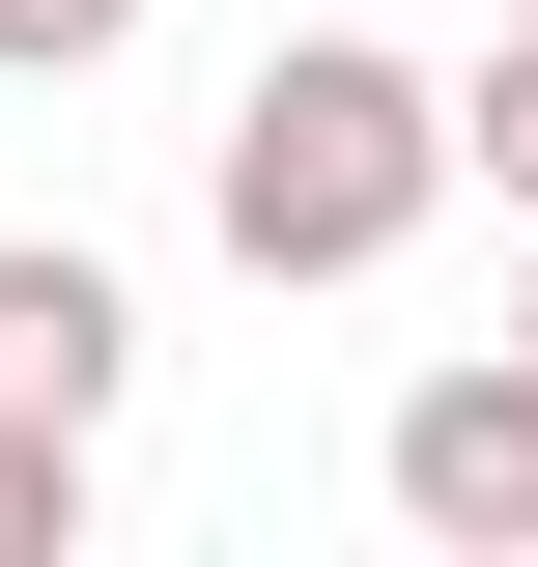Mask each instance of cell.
Listing matches in <instances>:
<instances>
[{
	"label": "cell",
	"instance_id": "cell-1",
	"mask_svg": "<svg viewBox=\"0 0 538 567\" xmlns=\"http://www.w3.org/2000/svg\"><path fill=\"white\" fill-rule=\"evenodd\" d=\"M425 199H454V85L369 58V29H283V58L227 85V142H199V227L256 284H369Z\"/></svg>",
	"mask_w": 538,
	"mask_h": 567
},
{
	"label": "cell",
	"instance_id": "cell-2",
	"mask_svg": "<svg viewBox=\"0 0 538 567\" xmlns=\"http://www.w3.org/2000/svg\"><path fill=\"white\" fill-rule=\"evenodd\" d=\"M369 483H397V539L538 567V369H510V341H482V369H425V398L369 425Z\"/></svg>",
	"mask_w": 538,
	"mask_h": 567
},
{
	"label": "cell",
	"instance_id": "cell-3",
	"mask_svg": "<svg viewBox=\"0 0 538 567\" xmlns=\"http://www.w3.org/2000/svg\"><path fill=\"white\" fill-rule=\"evenodd\" d=\"M114 398H142V284L58 256V227H0V425H85L114 454Z\"/></svg>",
	"mask_w": 538,
	"mask_h": 567
},
{
	"label": "cell",
	"instance_id": "cell-4",
	"mask_svg": "<svg viewBox=\"0 0 538 567\" xmlns=\"http://www.w3.org/2000/svg\"><path fill=\"white\" fill-rule=\"evenodd\" d=\"M454 171L538 227V0H482V58H454Z\"/></svg>",
	"mask_w": 538,
	"mask_h": 567
},
{
	"label": "cell",
	"instance_id": "cell-5",
	"mask_svg": "<svg viewBox=\"0 0 538 567\" xmlns=\"http://www.w3.org/2000/svg\"><path fill=\"white\" fill-rule=\"evenodd\" d=\"M0 567H85V425H0Z\"/></svg>",
	"mask_w": 538,
	"mask_h": 567
},
{
	"label": "cell",
	"instance_id": "cell-6",
	"mask_svg": "<svg viewBox=\"0 0 538 567\" xmlns=\"http://www.w3.org/2000/svg\"><path fill=\"white\" fill-rule=\"evenodd\" d=\"M114 29H142V0H0V85H85Z\"/></svg>",
	"mask_w": 538,
	"mask_h": 567
},
{
	"label": "cell",
	"instance_id": "cell-7",
	"mask_svg": "<svg viewBox=\"0 0 538 567\" xmlns=\"http://www.w3.org/2000/svg\"><path fill=\"white\" fill-rule=\"evenodd\" d=\"M510 369H538V284H510Z\"/></svg>",
	"mask_w": 538,
	"mask_h": 567
}]
</instances>
